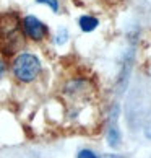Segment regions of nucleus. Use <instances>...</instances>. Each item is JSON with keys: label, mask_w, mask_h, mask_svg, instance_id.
I'll use <instances>...</instances> for the list:
<instances>
[{"label": "nucleus", "mask_w": 151, "mask_h": 158, "mask_svg": "<svg viewBox=\"0 0 151 158\" xmlns=\"http://www.w3.org/2000/svg\"><path fill=\"white\" fill-rule=\"evenodd\" d=\"M13 73L23 83L34 81L41 73V60L34 54H20L13 62Z\"/></svg>", "instance_id": "nucleus-2"}, {"label": "nucleus", "mask_w": 151, "mask_h": 158, "mask_svg": "<svg viewBox=\"0 0 151 158\" xmlns=\"http://www.w3.org/2000/svg\"><path fill=\"white\" fill-rule=\"evenodd\" d=\"M77 158H101V155H96L93 150H80Z\"/></svg>", "instance_id": "nucleus-8"}, {"label": "nucleus", "mask_w": 151, "mask_h": 158, "mask_svg": "<svg viewBox=\"0 0 151 158\" xmlns=\"http://www.w3.org/2000/svg\"><path fill=\"white\" fill-rule=\"evenodd\" d=\"M78 25L81 28V31H85V33H91V31H94L97 25H99V20L96 18V16H91V15H83L81 18L78 20Z\"/></svg>", "instance_id": "nucleus-5"}, {"label": "nucleus", "mask_w": 151, "mask_h": 158, "mask_svg": "<svg viewBox=\"0 0 151 158\" xmlns=\"http://www.w3.org/2000/svg\"><path fill=\"white\" fill-rule=\"evenodd\" d=\"M3 72H5V65H3V62H0V77H2Z\"/></svg>", "instance_id": "nucleus-11"}, {"label": "nucleus", "mask_w": 151, "mask_h": 158, "mask_svg": "<svg viewBox=\"0 0 151 158\" xmlns=\"http://www.w3.org/2000/svg\"><path fill=\"white\" fill-rule=\"evenodd\" d=\"M145 137L151 140V114L148 116V119H146V124H145Z\"/></svg>", "instance_id": "nucleus-9"}, {"label": "nucleus", "mask_w": 151, "mask_h": 158, "mask_svg": "<svg viewBox=\"0 0 151 158\" xmlns=\"http://www.w3.org/2000/svg\"><path fill=\"white\" fill-rule=\"evenodd\" d=\"M23 44L21 23L16 13L0 15V49L3 54H13Z\"/></svg>", "instance_id": "nucleus-1"}, {"label": "nucleus", "mask_w": 151, "mask_h": 158, "mask_svg": "<svg viewBox=\"0 0 151 158\" xmlns=\"http://www.w3.org/2000/svg\"><path fill=\"white\" fill-rule=\"evenodd\" d=\"M38 3H42V5H47L50 7V10L54 13H59V0H36Z\"/></svg>", "instance_id": "nucleus-7"}, {"label": "nucleus", "mask_w": 151, "mask_h": 158, "mask_svg": "<svg viewBox=\"0 0 151 158\" xmlns=\"http://www.w3.org/2000/svg\"><path fill=\"white\" fill-rule=\"evenodd\" d=\"M21 28H23V33L25 36H28L33 41H41L47 36L49 33V28L47 25H44L39 18H36L34 15H28L23 18L21 21Z\"/></svg>", "instance_id": "nucleus-3"}, {"label": "nucleus", "mask_w": 151, "mask_h": 158, "mask_svg": "<svg viewBox=\"0 0 151 158\" xmlns=\"http://www.w3.org/2000/svg\"><path fill=\"white\" fill-rule=\"evenodd\" d=\"M67 39H68V31H67V28H60V30L57 31V34H55L54 43H55L57 46H62V44L67 43Z\"/></svg>", "instance_id": "nucleus-6"}, {"label": "nucleus", "mask_w": 151, "mask_h": 158, "mask_svg": "<svg viewBox=\"0 0 151 158\" xmlns=\"http://www.w3.org/2000/svg\"><path fill=\"white\" fill-rule=\"evenodd\" d=\"M122 142V135L119 131V106H114V111L111 113V124H109L107 132V143L112 148H119Z\"/></svg>", "instance_id": "nucleus-4"}, {"label": "nucleus", "mask_w": 151, "mask_h": 158, "mask_svg": "<svg viewBox=\"0 0 151 158\" xmlns=\"http://www.w3.org/2000/svg\"><path fill=\"white\" fill-rule=\"evenodd\" d=\"M101 158H124L120 155H101Z\"/></svg>", "instance_id": "nucleus-10"}]
</instances>
